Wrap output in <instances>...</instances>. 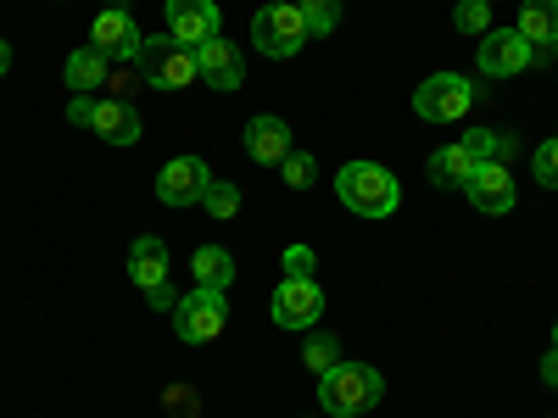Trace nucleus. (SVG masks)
Returning <instances> with one entry per match:
<instances>
[{
  "label": "nucleus",
  "instance_id": "obj_1",
  "mask_svg": "<svg viewBox=\"0 0 558 418\" xmlns=\"http://www.w3.org/2000/svg\"><path fill=\"white\" fill-rule=\"evenodd\" d=\"M336 196H341V207L357 212V218H391V212L402 207V184H397V173L380 168V162H347V168L336 173Z\"/></svg>",
  "mask_w": 558,
  "mask_h": 418
},
{
  "label": "nucleus",
  "instance_id": "obj_2",
  "mask_svg": "<svg viewBox=\"0 0 558 418\" xmlns=\"http://www.w3.org/2000/svg\"><path fill=\"white\" fill-rule=\"evenodd\" d=\"M386 396V380H380V368H368V362H336L330 374L318 380V402H324V413L330 418H357V413H368Z\"/></svg>",
  "mask_w": 558,
  "mask_h": 418
},
{
  "label": "nucleus",
  "instance_id": "obj_3",
  "mask_svg": "<svg viewBox=\"0 0 558 418\" xmlns=\"http://www.w3.org/2000/svg\"><path fill=\"white\" fill-rule=\"evenodd\" d=\"M196 51L191 45H179L173 34H151L146 39V51H140V84H151V89H184V84H196Z\"/></svg>",
  "mask_w": 558,
  "mask_h": 418
},
{
  "label": "nucleus",
  "instance_id": "obj_4",
  "mask_svg": "<svg viewBox=\"0 0 558 418\" xmlns=\"http://www.w3.org/2000/svg\"><path fill=\"white\" fill-rule=\"evenodd\" d=\"M252 45H257L263 57H274V62L296 57L302 45H307V23H302L296 0H274V7H263V12L252 17Z\"/></svg>",
  "mask_w": 558,
  "mask_h": 418
},
{
  "label": "nucleus",
  "instance_id": "obj_5",
  "mask_svg": "<svg viewBox=\"0 0 558 418\" xmlns=\"http://www.w3.org/2000/svg\"><path fill=\"white\" fill-rule=\"evenodd\" d=\"M481 89L470 78H458V73H430L425 84L413 89V112L425 118V123H463L470 118Z\"/></svg>",
  "mask_w": 558,
  "mask_h": 418
},
{
  "label": "nucleus",
  "instance_id": "obj_6",
  "mask_svg": "<svg viewBox=\"0 0 558 418\" xmlns=\"http://www.w3.org/2000/svg\"><path fill=\"white\" fill-rule=\"evenodd\" d=\"M223 323H229V302H223V291H207V285H196L191 296H179V307H173V335L191 341V346L218 341Z\"/></svg>",
  "mask_w": 558,
  "mask_h": 418
},
{
  "label": "nucleus",
  "instance_id": "obj_7",
  "mask_svg": "<svg viewBox=\"0 0 558 418\" xmlns=\"http://www.w3.org/2000/svg\"><path fill=\"white\" fill-rule=\"evenodd\" d=\"M89 45H96L107 62H140V51H146V34H140V23H134L129 7H101L96 23H89Z\"/></svg>",
  "mask_w": 558,
  "mask_h": 418
},
{
  "label": "nucleus",
  "instance_id": "obj_8",
  "mask_svg": "<svg viewBox=\"0 0 558 418\" xmlns=\"http://www.w3.org/2000/svg\"><path fill=\"white\" fill-rule=\"evenodd\" d=\"M207 184H213V168L202 157H173V162L157 168V201H168V207H202Z\"/></svg>",
  "mask_w": 558,
  "mask_h": 418
},
{
  "label": "nucleus",
  "instance_id": "obj_9",
  "mask_svg": "<svg viewBox=\"0 0 558 418\" xmlns=\"http://www.w3.org/2000/svg\"><path fill=\"white\" fill-rule=\"evenodd\" d=\"M324 318V285L318 279H279L274 291V323L279 330H313Z\"/></svg>",
  "mask_w": 558,
  "mask_h": 418
},
{
  "label": "nucleus",
  "instance_id": "obj_10",
  "mask_svg": "<svg viewBox=\"0 0 558 418\" xmlns=\"http://www.w3.org/2000/svg\"><path fill=\"white\" fill-rule=\"evenodd\" d=\"M531 62H536V45L520 28H486V39H481V73L486 78H514Z\"/></svg>",
  "mask_w": 558,
  "mask_h": 418
},
{
  "label": "nucleus",
  "instance_id": "obj_11",
  "mask_svg": "<svg viewBox=\"0 0 558 418\" xmlns=\"http://www.w3.org/2000/svg\"><path fill=\"white\" fill-rule=\"evenodd\" d=\"M463 196H470L475 212L486 218H502V212H514V179H508L502 162H475L470 184H463Z\"/></svg>",
  "mask_w": 558,
  "mask_h": 418
},
{
  "label": "nucleus",
  "instance_id": "obj_12",
  "mask_svg": "<svg viewBox=\"0 0 558 418\" xmlns=\"http://www.w3.org/2000/svg\"><path fill=\"white\" fill-rule=\"evenodd\" d=\"M196 73H202V84L223 89V96L246 84V62H241V51H235L223 34H213L207 45H196Z\"/></svg>",
  "mask_w": 558,
  "mask_h": 418
},
{
  "label": "nucleus",
  "instance_id": "obj_13",
  "mask_svg": "<svg viewBox=\"0 0 558 418\" xmlns=\"http://www.w3.org/2000/svg\"><path fill=\"white\" fill-rule=\"evenodd\" d=\"M162 17H168V34L179 45H191V51L218 34V7H213V0H168Z\"/></svg>",
  "mask_w": 558,
  "mask_h": 418
},
{
  "label": "nucleus",
  "instance_id": "obj_14",
  "mask_svg": "<svg viewBox=\"0 0 558 418\" xmlns=\"http://www.w3.org/2000/svg\"><path fill=\"white\" fill-rule=\"evenodd\" d=\"M84 128H96L107 146H134V139H140V112L129 101H118V96H101L96 107H89Z\"/></svg>",
  "mask_w": 558,
  "mask_h": 418
},
{
  "label": "nucleus",
  "instance_id": "obj_15",
  "mask_svg": "<svg viewBox=\"0 0 558 418\" xmlns=\"http://www.w3.org/2000/svg\"><path fill=\"white\" fill-rule=\"evenodd\" d=\"M296 146H291V123L286 118H274V112H263V118H252L246 123V157H257V162H286Z\"/></svg>",
  "mask_w": 558,
  "mask_h": 418
},
{
  "label": "nucleus",
  "instance_id": "obj_16",
  "mask_svg": "<svg viewBox=\"0 0 558 418\" xmlns=\"http://www.w3.org/2000/svg\"><path fill=\"white\" fill-rule=\"evenodd\" d=\"M129 279H134L140 291L168 285V246H162L157 235H140V241L129 246Z\"/></svg>",
  "mask_w": 558,
  "mask_h": 418
},
{
  "label": "nucleus",
  "instance_id": "obj_17",
  "mask_svg": "<svg viewBox=\"0 0 558 418\" xmlns=\"http://www.w3.org/2000/svg\"><path fill=\"white\" fill-rule=\"evenodd\" d=\"M514 28L536 45V51H553L558 57V0H525Z\"/></svg>",
  "mask_w": 558,
  "mask_h": 418
},
{
  "label": "nucleus",
  "instance_id": "obj_18",
  "mask_svg": "<svg viewBox=\"0 0 558 418\" xmlns=\"http://www.w3.org/2000/svg\"><path fill=\"white\" fill-rule=\"evenodd\" d=\"M191 279L207 285V291H229V285H235V251H229V246H202L191 257Z\"/></svg>",
  "mask_w": 558,
  "mask_h": 418
},
{
  "label": "nucleus",
  "instance_id": "obj_19",
  "mask_svg": "<svg viewBox=\"0 0 558 418\" xmlns=\"http://www.w3.org/2000/svg\"><path fill=\"white\" fill-rule=\"evenodd\" d=\"M62 73H68V89H73V96H96V89L112 78V73H107V57L96 51V45H84V51H73Z\"/></svg>",
  "mask_w": 558,
  "mask_h": 418
},
{
  "label": "nucleus",
  "instance_id": "obj_20",
  "mask_svg": "<svg viewBox=\"0 0 558 418\" xmlns=\"http://www.w3.org/2000/svg\"><path fill=\"white\" fill-rule=\"evenodd\" d=\"M470 173H475V157L463 151V146H441V151L430 157V184H441V190H463V184H470Z\"/></svg>",
  "mask_w": 558,
  "mask_h": 418
},
{
  "label": "nucleus",
  "instance_id": "obj_21",
  "mask_svg": "<svg viewBox=\"0 0 558 418\" xmlns=\"http://www.w3.org/2000/svg\"><path fill=\"white\" fill-rule=\"evenodd\" d=\"M458 146L470 151L475 162H502L508 151H514V139H508V134H497V128H470V134L458 139Z\"/></svg>",
  "mask_w": 558,
  "mask_h": 418
},
{
  "label": "nucleus",
  "instance_id": "obj_22",
  "mask_svg": "<svg viewBox=\"0 0 558 418\" xmlns=\"http://www.w3.org/2000/svg\"><path fill=\"white\" fill-rule=\"evenodd\" d=\"M302 7V23H307V39H324L341 28V0H296Z\"/></svg>",
  "mask_w": 558,
  "mask_h": 418
},
{
  "label": "nucleus",
  "instance_id": "obj_23",
  "mask_svg": "<svg viewBox=\"0 0 558 418\" xmlns=\"http://www.w3.org/2000/svg\"><path fill=\"white\" fill-rule=\"evenodd\" d=\"M302 362H307V374H330V368L341 362V341L330 335V330H324V335H307V346H302Z\"/></svg>",
  "mask_w": 558,
  "mask_h": 418
},
{
  "label": "nucleus",
  "instance_id": "obj_24",
  "mask_svg": "<svg viewBox=\"0 0 558 418\" xmlns=\"http://www.w3.org/2000/svg\"><path fill=\"white\" fill-rule=\"evenodd\" d=\"M279 179H286L291 190H313V184H318V162L307 151H291L286 162H279Z\"/></svg>",
  "mask_w": 558,
  "mask_h": 418
},
{
  "label": "nucleus",
  "instance_id": "obj_25",
  "mask_svg": "<svg viewBox=\"0 0 558 418\" xmlns=\"http://www.w3.org/2000/svg\"><path fill=\"white\" fill-rule=\"evenodd\" d=\"M452 23H458L463 34H486V28H492V0H458Z\"/></svg>",
  "mask_w": 558,
  "mask_h": 418
},
{
  "label": "nucleus",
  "instance_id": "obj_26",
  "mask_svg": "<svg viewBox=\"0 0 558 418\" xmlns=\"http://www.w3.org/2000/svg\"><path fill=\"white\" fill-rule=\"evenodd\" d=\"M202 207H207L213 218H235V212H241V190H235V184H223V179H213L207 196H202Z\"/></svg>",
  "mask_w": 558,
  "mask_h": 418
},
{
  "label": "nucleus",
  "instance_id": "obj_27",
  "mask_svg": "<svg viewBox=\"0 0 558 418\" xmlns=\"http://www.w3.org/2000/svg\"><path fill=\"white\" fill-rule=\"evenodd\" d=\"M536 184L542 190H558V134L536 146Z\"/></svg>",
  "mask_w": 558,
  "mask_h": 418
},
{
  "label": "nucleus",
  "instance_id": "obj_28",
  "mask_svg": "<svg viewBox=\"0 0 558 418\" xmlns=\"http://www.w3.org/2000/svg\"><path fill=\"white\" fill-rule=\"evenodd\" d=\"M318 273V251L313 246H286V273L279 279H313Z\"/></svg>",
  "mask_w": 558,
  "mask_h": 418
},
{
  "label": "nucleus",
  "instance_id": "obj_29",
  "mask_svg": "<svg viewBox=\"0 0 558 418\" xmlns=\"http://www.w3.org/2000/svg\"><path fill=\"white\" fill-rule=\"evenodd\" d=\"M168 413H173V418H196V413H202V402H196L191 391H184V385H168Z\"/></svg>",
  "mask_w": 558,
  "mask_h": 418
},
{
  "label": "nucleus",
  "instance_id": "obj_30",
  "mask_svg": "<svg viewBox=\"0 0 558 418\" xmlns=\"http://www.w3.org/2000/svg\"><path fill=\"white\" fill-rule=\"evenodd\" d=\"M146 307H157V312H173V307H179L173 279H168V285H157V291H146Z\"/></svg>",
  "mask_w": 558,
  "mask_h": 418
},
{
  "label": "nucleus",
  "instance_id": "obj_31",
  "mask_svg": "<svg viewBox=\"0 0 558 418\" xmlns=\"http://www.w3.org/2000/svg\"><path fill=\"white\" fill-rule=\"evenodd\" d=\"M542 380L558 391V346H547V357H542Z\"/></svg>",
  "mask_w": 558,
  "mask_h": 418
},
{
  "label": "nucleus",
  "instance_id": "obj_32",
  "mask_svg": "<svg viewBox=\"0 0 558 418\" xmlns=\"http://www.w3.org/2000/svg\"><path fill=\"white\" fill-rule=\"evenodd\" d=\"M7 73H12V45L0 39V78H7Z\"/></svg>",
  "mask_w": 558,
  "mask_h": 418
},
{
  "label": "nucleus",
  "instance_id": "obj_33",
  "mask_svg": "<svg viewBox=\"0 0 558 418\" xmlns=\"http://www.w3.org/2000/svg\"><path fill=\"white\" fill-rule=\"evenodd\" d=\"M553 346H558V323H553Z\"/></svg>",
  "mask_w": 558,
  "mask_h": 418
}]
</instances>
